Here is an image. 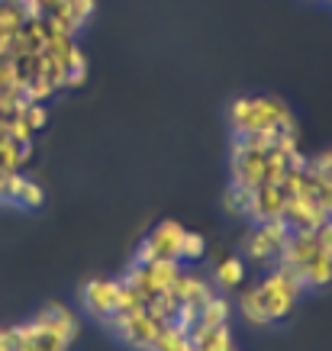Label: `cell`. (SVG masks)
Here are the masks:
<instances>
[{
  "mask_svg": "<svg viewBox=\"0 0 332 351\" xmlns=\"http://www.w3.org/2000/svg\"><path fill=\"white\" fill-rule=\"evenodd\" d=\"M287 191L281 184H261L252 191V213H248V223H271V219H281L284 216V206H287Z\"/></svg>",
  "mask_w": 332,
  "mask_h": 351,
  "instance_id": "cell-10",
  "label": "cell"
},
{
  "mask_svg": "<svg viewBox=\"0 0 332 351\" xmlns=\"http://www.w3.org/2000/svg\"><path fill=\"white\" fill-rule=\"evenodd\" d=\"M278 267L294 271L303 290L332 284V255H326L316 232H290V242L284 248V258H281Z\"/></svg>",
  "mask_w": 332,
  "mask_h": 351,
  "instance_id": "cell-3",
  "label": "cell"
},
{
  "mask_svg": "<svg viewBox=\"0 0 332 351\" xmlns=\"http://www.w3.org/2000/svg\"><path fill=\"white\" fill-rule=\"evenodd\" d=\"M7 203H16V206H43L45 203V191L39 187V181H32L29 174H23V171H16L13 174V184H10V197H7Z\"/></svg>",
  "mask_w": 332,
  "mask_h": 351,
  "instance_id": "cell-11",
  "label": "cell"
},
{
  "mask_svg": "<svg viewBox=\"0 0 332 351\" xmlns=\"http://www.w3.org/2000/svg\"><path fill=\"white\" fill-rule=\"evenodd\" d=\"M152 351H193V341H191V335L181 332L178 326H161Z\"/></svg>",
  "mask_w": 332,
  "mask_h": 351,
  "instance_id": "cell-16",
  "label": "cell"
},
{
  "mask_svg": "<svg viewBox=\"0 0 332 351\" xmlns=\"http://www.w3.org/2000/svg\"><path fill=\"white\" fill-rule=\"evenodd\" d=\"M290 242V229L284 219L271 223H255L242 235V261L261 271H274L284 258V248Z\"/></svg>",
  "mask_w": 332,
  "mask_h": 351,
  "instance_id": "cell-4",
  "label": "cell"
},
{
  "mask_svg": "<svg viewBox=\"0 0 332 351\" xmlns=\"http://www.w3.org/2000/svg\"><path fill=\"white\" fill-rule=\"evenodd\" d=\"M233 351H236V348H233Z\"/></svg>",
  "mask_w": 332,
  "mask_h": 351,
  "instance_id": "cell-19",
  "label": "cell"
},
{
  "mask_svg": "<svg viewBox=\"0 0 332 351\" xmlns=\"http://www.w3.org/2000/svg\"><path fill=\"white\" fill-rule=\"evenodd\" d=\"M216 284L223 290H236L246 284V261L239 255H226L220 265H216Z\"/></svg>",
  "mask_w": 332,
  "mask_h": 351,
  "instance_id": "cell-14",
  "label": "cell"
},
{
  "mask_svg": "<svg viewBox=\"0 0 332 351\" xmlns=\"http://www.w3.org/2000/svg\"><path fill=\"white\" fill-rule=\"evenodd\" d=\"M81 300H84V309L91 316L107 322L110 316L119 313V300H123V280H91L84 290H81Z\"/></svg>",
  "mask_w": 332,
  "mask_h": 351,
  "instance_id": "cell-9",
  "label": "cell"
},
{
  "mask_svg": "<svg viewBox=\"0 0 332 351\" xmlns=\"http://www.w3.org/2000/svg\"><path fill=\"white\" fill-rule=\"evenodd\" d=\"M181 239H184V226L174 219H165L152 229L142 245L136 248V265H149V261H181Z\"/></svg>",
  "mask_w": 332,
  "mask_h": 351,
  "instance_id": "cell-6",
  "label": "cell"
},
{
  "mask_svg": "<svg viewBox=\"0 0 332 351\" xmlns=\"http://www.w3.org/2000/svg\"><path fill=\"white\" fill-rule=\"evenodd\" d=\"M284 223H287L290 232H316L320 226H326L332 219L326 210H322V203L316 197H307V193H294L284 206V216H281Z\"/></svg>",
  "mask_w": 332,
  "mask_h": 351,
  "instance_id": "cell-8",
  "label": "cell"
},
{
  "mask_svg": "<svg viewBox=\"0 0 332 351\" xmlns=\"http://www.w3.org/2000/svg\"><path fill=\"white\" fill-rule=\"evenodd\" d=\"M181 274H184L181 261H149V265H136V261H132V267L123 274V284H129V287L145 300V306H149L152 300L161 297Z\"/></svg>",
  "mask_w": 332,
  "mask_h": 351,
  "instance_id": "cell-5",
  "label": "cell"
},
{
  "mask_svg": "<svg viewBox=\"0 0 332 351\" xmlns=\"http://www.w3.org/2000/svg\"><path fill=\"white\" fill-rule=\"evenodd\" d=\"M191 341H193V351H233V348H236L229 326H220V329H204V332H191Z\"/></svg>",
  "mask_w": 332,
  "mask_h": 351,
  "instance_id": "cell-13",
  "label": "cell"
},
{
  "mask_svg": "<svg viewBox=\"0 0 332 351\" xmlns=\"http://www.w3.org/2000/svg\"><path fill=\"white\" fill-rule=\"evenodd\" d=\"M303 293V284L297 280L294 271L287 267H274L268 274L242 287L239 293V313L248 326H271V322L287 319V313L297 306Z\"/></svg>",
  "mask_w": 332,
  "mask_h": 351,
  "instance_id": "cell-1",
  "label": "cell"
},
{
  "mask_svg": "<svg viewBox=\"0 0 332 351\" xmlns=\"http://www.w3.org/2000/svg\"><path fill=\"white\" fill-rule=\"evenodd\" d=\"M316 239H320V245L326 248V255H332V219L326 226H320V229H316Z\"/></svg>",
  "mask_w": 332,
  "mask_h": 351,
  "instance_id": "cell-18",
  "label": "cell"
},
{
  "mask_svg": "<svg viewBox=\"0 0 332 351\" xmlns=\"http://www.w3.org/2000/svg\"><path fill=\"white\" fill-rule=\"evenodd\" d=\"M229 126L236 132H274V136H297V123L287 104L278 97H242L229 107Z\"/></svg>",
  "mask_w": 332,
  "mask_h": 351,
  "instance_id": "cell-2",
  "label": "cell"
},
{
  "mask_svg": "<svg viewBox=\"0 0 332 351\" xmlns=\"http://www.w3.org/2000/svg\"><path fill=\"white\" fill-rule=\"evenodd\" d=\"M223 206L229 216L248 219V213H252V187H242V184L229 181V187H226V193H223Z\"/></svg>",
  "mask_w": 332,
  "mask_h": 351,
  "instance_id": "cell-15",
  "label": "cell"
},
{
  "mask_svg": "<svg viewBox=\"0 0 332 351\" xmlns=\"http://www.w3.org/2000/svg\"><path fill=\"white\" fill-rule=\"evenodd\" d=\"M107 326L126 341L129 348H136V351H152V345H155V339H158V332H161V322L152 316L149 309L117 313V316L107 319Z\"/></svg>",
  "mask_w": 332,
  "mask_h": 351,
  "instance_id": "cell-7",
  "label": "cell"
},
{
  "mask_svg": "<svg viewBox=\"0 0 332 351\" xmlns=\"http://www.w3.org/2000/svg\"><path fill=\"white\" fill-rule=\"evenodd\" d=\"M229 316H233V303L226 297L216 293L204 309H200V316H197V326L191 332H204V329H220V326H229Z\"/></svg>",
  "mask_w": 332,
  "mask_h": 351,
  "instance_id": "cell-12",
  "label": "cell"
},
{
  "mask_svg": "<svg viewBox=\"0 0 332 351\" xmlns=\"http://www.w3.org/2000/svg\"><path fill=\"white\" fill-rule=\"evenodd\" d=\"M181 265H193V261H204L206 258V239L200 232H191L184 229V239H181Z\"/></svg>",
  "mask_w": 332,
  "mask_h": 351,
  "instance_id": "cell-17",
  "label": "cell"
},
{
  "mask_svg": "<svg viewBox=\"0 0 332 351\" xmlns=\"http://www.w3.org/2000/svg\"><path fill=\"white\" fill-rule=\"evenodd\" d=\"M329 3H332V0H329Z\"/></svg>",
  "mask_w": 332,
  "mask_h": 351,
  "instance_id": "cell-20",
  "label": "cell"
}]
</instances>
